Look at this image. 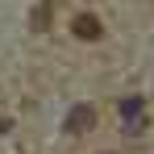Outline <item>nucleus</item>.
Listing matches in <instances>:
<instances>
[{
    "instance_id": "obj_1",
    "label": "nucleus",
    "mask_w": 154,
    "mask_h": 154,
    "mask_svg": "<svg viewBox=\"0 0 154 154\" xmlns=\"http://www.w3.org/2000/svg\"><path fill=\"white\" fill-rule=\"evenodd\" d=\"M92 125H96V108H92V104H75V108L67 112V121H63L67 133H88Z\"/></svg>"
},
{
    "instance_id": "obj_2",
    "label": "nucleus",
    "mask_w": 154,
    "mask_h": 154,
    "mask_svg": "<svg viewBox=\"0 0 154 154\" xmlns=\"http://www.w3.org/2000/svg\"><path fill=\"white\" fill-rule=\"evenodd\" d=\"M75 38H83V42H96V38H100L104 33V25H100V17H92V13H79L75 17Z\"/></svg>"
},
{
    "instance_id": "obj_3",
    "label": "nucleus",
    "mask_w": 154,
    "mask_h": 154,
    "mask_svg": "<svg viewBox=\"0 0 154 154\" xmlns=\"http://www.w3.org/2000/svg\"><path fill=\"white\" fill-rule=\"evenodd\" d=\"M46 25H50V4L42 0V8H38V29H46Z\"/></svg>"
},
{
    "instance_id": "obj_4",
    "label": "nucleus",
    "mask_w": 154,
    "mask_h": 154,
    "mask_svg": "<svg viewBox=\"0 0 154 154\" xmlns=\"http://www.w3.org/2000/svg\"><path fill=\"white\" fill-rule=\"evenodd\" d=\"M4 129H8V121H4V117H0V133H4Z\"/></svg>"
}]
</instances>
